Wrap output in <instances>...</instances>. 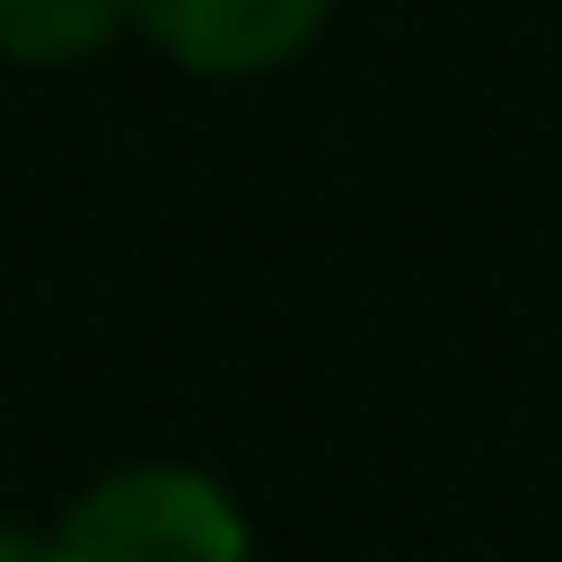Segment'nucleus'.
Masks as SVG:
<instances>
[{
    "instance_id": "2",
    "label": "nucleus",
    "mask_w": 562,
    "mask_h": 562,
    "mask_svg": "<svg viewBox=\"0 0 562 562\" xmlns=\"http://www.w3.org/2000/svg\"><path fill=\"white\" fill-rule=\"evenodd\" d=\"M334 26V0H132V35L193 79H263Z\"/></svg>"
},
{
    "instance_id": "4",
    "label": "nucleus",
    "mask_w": 562,
    "mask_h": 562,
    "mask_svg": "<svg viewBox=\"0 0 562 562\" xmlns=\"http://www.w3.org/2000/svg\"><path fill=\"white\" fill-rule=\"evenodd\" d=\"M0 562H44V544H35V527H18V518H0Z\"/></svg>"
},
{
    "instance_id": "3",
    "label": "nucleus",
    "mask_w": 562,
    "mask_h": 562,
    "mask_svg": "<svg viewBox=\"0 0 562 562\" xmlns=\"http://www.w3.org/2000/svg\"><path fill=\"white\" fill-rule=\"evenodd\" d=\"M132 35V0H0V70H79Z\"/></svg>"
},
{
    "instance_id": "1",
    "label": "nucleus",
    "mask_w": 562,
    "mask_h": 562,
    "mask_svg": "<svg viewBox=\"0 0 562 562\" xmlns=\"http://www.w3.org/2000/svg\"><path fill=\"white\" fill-rule=\"evenodd\" d=\"M35 544L44 562H255V518L193 457H123L97 465Z\"/></svg>"
}]
</instances>
